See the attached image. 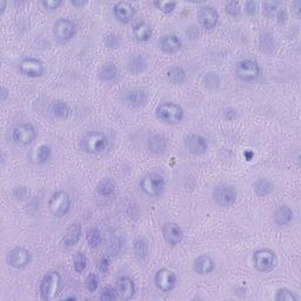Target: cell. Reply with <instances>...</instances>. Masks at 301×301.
Wrapping results in <instances>:
<instances>
[{
	"label": "cell",
	"mask_w": 301,
	"mask_h": 301,
	"mask_svg": "<svg viewBox=\"0 0 301 301\" xmlns=\"http://www.w3.org/2000/svg\"><path fill=\"white\" fill-rule=\"evenodd\" d=\"M71 209V197L66 191H57L48 200V211L53 216L62 218Z\"/></svg>",
	"instance_id": "7"
},
{
	"label": "cell",
	"mask_w": 301,
	"mask_h": 301,
	"mask_svg": "<svg viewBox=\"0 0 301 301\" xmlns=\"http://www.w3.org/2000/svg\"><path fill=\"white\" fill-rule=\"evenodd\" d=\"M163 238L170 246H177L184 239V232L178 223L173 221H167L163 225L162 229Z\"/></svg>",
	"instance_id": "15"
},
{
	"label": "cell",
	"mask_w": 301,
	"mask_h": 301,
	"mask_svg": "<svg viewBox=\"0 0 301 301\" xmlns=\"http://www.w3.org/2000/svg\"><path fill=\"white\" fill-rule=\"evenodd\" d=\"M108 146V138L103 132L90 131L80 139L79 147L87 155H99L104 152Z\"/></svg>",
	"instance_id": "2"
},
{
	"label": "cell",
	"mask_w": 301,
	"mask_h": 301,
	"mask_svg": "<svg viewBox=\"0 0 301 301\" xmlns=\"http://www.w3.org/2000/svg\"><path fill=\"white\" fill-rule=\"evenodd\" d=\"M85 287L90 293L97 292L98 287H99V279H98L96 273H90V274L86 276Z\"/></svg>",
	"instance_id": "41"
},
{
	"label": "cell",
	"mask_w": 301,
	"mask_h": 301,
	"mask_svg": "<svg viewBox=\"0 0 301 301\" xmlns=\"http://www.w3.org/2000/svg\"><path fill=\"white\" fill-rule=\"evenodd\" d=\"M125 103L132 108L143 106L147 101V93L142 90H132L125 94Z\"/></svg>",
	"instance_id": "23"
},
{
	"label": "cell",
	"mask_w": 301,
	"mask_h": 301,
	"mask_svg": "<svg viewBox=\"0 0 301 301\" xmlns=\"http://www.w3.org/2000/svg\"><path fill=\"white\" fill-rule=\"evenodd\" d=\"M65 300H77V296H67L65 297Z\"/></svg>",
	"instance_id": "53"
},
{
	"label": "cell",
	"mask_w": 301,
	"mask_h": 301,
	"mask_svg": "<svg viewBox=\"0 0 301 301\" xmlns=\"http://www.w3.org/2000/svg\"><path fill=\"white\" fill-rule=\"evenodd\" d=\"M37 129L30 122H20L11 129V140L17 146L26 147L37 139Z\"/></svg>",
	"instance_id": "4"
},
{
	"label": "cell",
	"mask_w": 301,
	"mask_h": 301,
	"mask_svg": "<svg viewBox=\"0 0 301 301\" xmlns=\"http://www.w3.org/2000/svg\"><path fill=\"white\" fill-rule=\"evenodd\" d=\"M32 260V254L25 247H15L6 255V262L9 266L20 269L26 267Z\"/></svg>",
	"instance_id": "12"
},
{
	"label": "cell",
	"mask_w": 301,
	"mask_h": 301,
	"mask_svg": "<svg viewBox=\"0 0 301 301\" xmlns=\"http://www.w3.org/2000/svg\"><path fill=\"white\" fill-rule=\"evenodd\" d=\"M51 112L54 117L60 118V119H66V118H68L69 113H71V110H69L68 105L64 103V101L57 100L52 104Z\"/></svg>",
	"instance_id": "34"
},
{
	"label": "cell",
	"mask_w": 301,
	"mask_h": 301,
	"mask_svg": "<svg viewBox=\"0 0 301 301\" xmlns=\"http://www.w3.org/2000/svg\"><path fill=\"white\" fill-rule=\"evenodd\" d=\"M167 148V139L163 134H153L147 140V149L153 155L164 153Z\"/></svg>",
	"instance_id": "24"
},
{
	"label": "cell",
	"mask_w": 301,
	"mask_h": 301,
	"mask_svg": "<svg viewBox=\"0 0 301 301\" xmlns=\"http://www.w3.org/2000/svg\"><path fill=\"white\" fill-rule=\"evenodd\" d=\"M124 247V240L120 236H113L110 239L107 246V254L110 257H117Z\"/></svg>",
	"instance_id": "35"
},
{
	"label": "cell",
	"mask_w": 301,
	"mask_h": 301,
	"mask_svg": "<svg viewBox=\"0 0 301 301\" xmlns=\"http://www.w3.org/2000/svg\"><path fill=\"white\" fill-rule=\"evenodd\" d=\"M245 12H246L247 15L251 17L257 15V3H254V2L245 3Z\"/></svg>",
	"instance_id": "48"
},
{
	"label": "cell",
	"mask_w": 301,
	"mask_h": 301,
	"mask_svg": "<svg viewBox=\"0 0 301 301\" xmlns=\"http://www.w3.org/2000/svg\"><path fill=\"white\" fill-rule=\"evenodd\" d=\"M62 289V278L57 271H50L39 283V295L44 301L57 300Z\"/></svg>",
	"instance_id": "1"
},
{
	"label": "cell",
	"mask_w": 301,
	"mask_h": 301,
	"mask_svg": "<svg viewBox=\"0 0 301 301\" xmlns=\"http://www.w3.org/2000/svg\"><path fill=\"white\" fill-rule=\"evenodd\" d=\"M253 190L258 197H266V195L272 193L273 190H274V186L268 179L259 178L253 183Z\"/></svg>",
	"instance_id": "29"
},
{
	"label": "cell",
	"mask_w": 301,
	"mask_h": 301,
	"mask_svg": "<svg viewBox=\"0 0 301 301\" xmlns=\"http://www.w3.org/2000/svg\"><path fill=\"white\" fill-rule=\"evenodd\" d=\"M234 74L241 82L251 83L257 80L261 74V68L255 60L252 59H243L234 66Z\"/></svg>",
	"instance_id": "6"
},
{
	"label": "cell",
	"mask_w": 301,
	"mask_h": 301,
	"mask_svg": "<svg viewBox=\"0 0 301 301\" xmlns=\"http://www.w3.org/2000/svg\"><path fill=\"white\" fill-rule=\"evenodd\" d=\"M278 258L271 248H260L253 253L254 267L261 273H267L275 267Z\"/></svg>",
	"instance_id": "8"
},
{
	"label": "cell",
	"mask_w": 301,
	"mask_h": 301,
	"mask_svg": "<svg viewBox=\"0 0 301 301\" xmlns=\"http://www.w3.org/2000/svg\"><path fill=\"white\" fill-rule=\"evenodd\" d=\"M198 22L205 30H213L219 22V13L212 6H202L198 11Z\"/></svg>",
	"instance_id": "16"
},
{
	"label": "cell",
	"mask_w": 301,
	"mask_h": 301,
	"mask_svg": "<svg viewBox=\"0 0 301 301\" xmlns=\"http://www.w3.org/2000/svg\"><path fill=\"white\" fill-rule=\"evenodd\" d=\"M156 115L160 121L167 125H178L184 120L185 112L180 105L172 101H165L156 108Z\"/></svg>",
	"instance_id": "3"
},
{
	"label": "cell",
	"mask_w": 301,
	"mask_h": 301,
	"mask_svg": "<svg viewBox=\"0 0 301 301\" xmlns=\"http://www.w3.org/2000/svg\"><path fill=\"white\" fill-rule=\"evenodd\" d=\"M259 43H260V48L264 53L266 54L273 53V51H274L275 48V41H274V37H273L271 33L268 32L261 33Z\"/></svg>",
	"instance_id": "32"
},
{
	"label": "cell",
	"mask_w": 301,
	"mask_h": 301,
	"mask_svg": "<svg viewBox=\"0 0 301 301\" xmlns=\"http://www.w3.org/2000/svg\"><path fill=\"white\" fill-rule=\"evenodd\" d=\"M140 190L149 198H156L163 194L165 190V179L159 173H147L142 179L140 180Z\"/></svg>",
	"instance_id": "5"
},
{
	"label": "cell",
	"mask_w": 301,
	"mask_h": 301,
	"mask_svg": "<svg viewBox=\"0 0 301 301\" xmlns=\"http://www.w3.org/2000/svg\"><path fill=\"white\" fill-rule=\"evenodd\" d=\"M127 67L132 74L138 76L147 68V61L141 54H133L128 58Z\"/></svg>",
	"instance_id": "26"
},
{
	"label": "cell",
	"mask_w": 301,
	"mask_h": 301,
	"mask_svg": "<svg viewBox=\"0 0 301 301\" xmlns=\"http://www.w3.org/2000/svg\"><path fill=\"white\" fill-rule=\"evenodd\" d=\"M215 268V264L213 261V259L207 254L199 255L198 258H195L193 262V269L194 272L199 275H207L209 273H212Z\"/></svg>",
	"instance_id": "20"
},
{
	"label": "cell",
	"mask_w": 301,
	"mask_h": 301,
	"mask_svg": "<svg viewBox=\"0 0 301 301\" xmlns=\"http://www.w3.org/2000/svg\"><path fill=\"white\" fill-rule=\"evenodd\" d=\"M280 6V3H264L262 4V13L266 17H272Z\"/></svg>",
	"instance_id": "45"
},
{
	"label": "cell",
	"mask_w": 301,
	"mask_h": 301,
	"mask_svg": "<svg viewBox=\"0 0 301 301\" xmlns=\"http://www.w3.org/2000/svg\"><path fill=\"white\" fill-rule=\"evenodd\" d=\"M153 5L156 6L157 9L159 10L160 12L165 13V15H170L172 13L174 10L177 8V3L176 2H165V0H156L153 2Z\"/></svg>",
	"instance_id": "40"
},
{
	"label": "cell",
	"mask_w": 301,
	"mask_h": 301,
	"mask_svg": "<svg viewBox=\"0 0 301 301\" xmlns=\"http://www.w3.org/2000/svg\"><path fill=\"white\" fill-rule=\"evenodd\" d=\"M86 239H87V243H89V245L92 248L99 247L101 243H103V236H101L100 230L94 226L91 227V229L87 231Z\"/></svg>",
	"instance_id": "36"
},
{
	"label": "cell",
	"mask_w": 301,
	"mask_h": 301,
	"mask_svg": "<svg viewBox=\"0 0 301 301\" xmlns=\"http://www.w3.org/2000/svg\"><path fill=\"white\" fill-rule=\"evenodd\" d=\"M159 47L165 54H176L183 47V41L177 34H167L160 39Z\"/></svg>",
	"instance_id": "19"
},
{
	"label": "cell",
	"mask_w": 301,
	"mask_h": 301,
	"mask_svg": "<svg viewBox=\"0 0 301 301\" xmlns=\"http://www.w3.org/2000/svg\"><path fill=\"white\" fill-rule=\"evenodd\" d=\"M114 18L121 24H128L134 18L135 10L127 2H119L113 8Z\"/></svg>",
	"instance_id": "18"
},
{
	"label": "cell",
	"mask_w": 301,
	"mask_h": 301,
	"mask_svg": "<svg viewBox=\"0 0 301 301\" xmlns=\"http://www.w3.org/2000/svg\"><path fill=\"white\" fill-rule=\"evenodd\" d=\"M184 145L187 152L193 156H202L207 152V140L200 134H188L184 140Z\"/></svg>",
	"instance_id": "14"
},
{
	"label": "cell",
	"mask_w": 301,
	"mask_h": 301,
	"mask_svg": "<svg viewBox=\"0 0 301 301\" xmlns=\"http://www.w3.org/2000/svg\"><path fill=\"white\" fill-rule=\"evenodd\" d=\"M225 11L231 17H238L241 12L240 4L238 2H229L225 5Z\"/></svg>",
	"instance_id": "43"
},
{
	"label": "cell",
	"mask_w": 301,
	"mask_h": 301,
	"mask_svg": "<svg viewBox=\"0 0 301 301\" xmlns=\"http://www.w3.org/2000/svg\"><path fill=\"white\" fill-rule=\"evenodd\" d=\"M53 34L59 43H69L77 34V25L71 19L60 18L54 23Z\"/></svg>",
	"instance_id": "10"
},
{
	"label": "cell",
	"mask_w": 301,
	"mask_h": 301,
	"mask_svg": "<svg viewBox=\"0 0 301 301\" xmlns=\"http://www.w3.org/2000/svg\"><path fill=\"white\" fill-rule=\"evenodd\" d=\"M115 290H117L119 299L131 300L135 294L134 281L129 276H119L115 281Z\"/></svg>",
	"instance_id": "17"
},
{
	"label": "cell",
	"mask_w": 301,
	"mask_h": 301,
	"mask_svg": "<svg viewBox=\"0 0 301 301\" xmlns=\"http://www.w3.org/2000/svg\"><path fill=\"white\" fill-rule=\"evenodd\" d=\"M167 79L173 85H184L187 80V73L183 67L180 66H172L169 71H167Z\"/></svg>",
	"instance_id": "28"
},
{
	"label": "cell",
	"mask_w": 301,
	"mask_h": 301,
	"mask_svg": "<svg viewBox=\"0 0 301 301\" xmlns=\"http://www.w3.org/2000/svg\"><path fill=\"white\" fill-rule=\"evenodd\" d=\"M294 212L288 205H281L273 213V221L276 226H287L293 221Z\"/></svg>",
	"instance_id": "21"
},
{
	"label": "cell",
	"mask_w": 301,
	"mask_h": 301,
	"mask_svg": "<svg viewBox=\"0 0 301 301\" xmlns=\"http://www.w3.org/2000/svg\"><path fill=\"white\" fill-rule=\"evenodd\" d=\"M133 37L139 43H146L152 37V27L147 23H138L133 26Z\"/></svg>",
	"instance_id": "27"
},
{
	"label": "cell",
	"mask_w": 301,
	"mask_h": 301,
	"mask_svg": "<svg viewBox=\"0 0 301 301\" xmlns=\"http://www.w3.org/2000/svg\"><path fill=\"white\" fill-rule=\"evenodd\" d=\"M83 234V226L82 223L74 222L72 225L68 226L67 231H66L64 237H62V244L65 245L66 247H72L78 243L82 238Z\"/></svg>",
	"instance_id": "22"
},
{
	"label": "cell",
	"mask_w": 301,
	"mask_h": 301,
	"mask_svg": "<svg viewBox=\"0 0 301 301\" xmlns=\"http://www.w3.org/2000/svg\"><path fill=\"white\" fill-rule=\"evenodd\" d=\"M149 246L145 238L140 237L134 241V254L139 260H145L148 255Z\"/></svg>",
	"instance_id": "33"
},
{
	"label": "cell",
	"mask_w": 301,
	"mask_h": 301,
	"mask_svg": "<svg viewBox=\"0 0 301 301\" xmlns=\"http://www.w3.org/2000/svg\"><path fill=\"white\" fill-rule=\"evenodd\" d=\"M87 264H89V260H87L86 255L83 252H78L74 259H73V268H74V271L78 274H83L86 271Z\"/></svg>",
	"instance_id": "37"
},
{
	"label": "cell",
	"mask_w": 301,
	"mask_h": 301,
	"mask_svg": "<svg viewBox=\"0 0 301 301\" xmlns=\"http://www.w3.org/2000/svg\"><path fill=\"white\" fill-rule=\"evenodd\" d=\"M40 5L43 6L45 10L47 11H54V10H58L62 5L61 0H43L40 2Z\"/></svg>",
	"instance_id": "46"
},
{
	"label": "cell",
	"mask_w": 301,
	"mask_h": 301,
	"mask_svg": "<svg viewBox=\"0 0 301 301\" xmlns=\"http://www.w3.org/2000/svg\"><path fill=\"white\" fill-rule=\"evenodd\" d=\"M111 267V258L110 255H104V257L100 258L99 262H98V269H99L100 273L103 274H106V273L110 271Z\"/></svg>",
	"instance_id": "44"
},
{
	"label": "cell",
	"mask_w": 301,
	"mask_h": 301,
	"mask_svg": "<svg viewBox=\"0 0 301 301\" xmlns=\"http://www.w3.org/2000/svg\"><path fill=\"white\" fill-rule=\"evenodd\" d=\"M274 300L275 301H297L299 300V297H297V295H295L292 290L286 288V287H283V288L276 289Z\"/></svg>",
	"instance_id": "38"
},
{
	"label": "cell",
	"mask_w": 301,
	"mask_h": 301,
	"mask_svg": "<svg viewBox=\"0 0 301 301\" xmlns=\"http://www.w3.org/2000/svg\"><path fill=\"white\" fill-rule=\"evenodd\" d=\"M155 285L159 290L169 293L177 286V275L171 269L163 267L159 268L155 274Z\"/></svg>",
	"instance_id": "11"
},
{
	"label": "cell",
	"mask_w": 301,
	"mask_h": 301,
	"mask_svg": "<svg viewBox=\"0 0 301 301\" xmlns=\"http://www.w3.org/2000/svg\"><path fill=\"white\" fill-rule=\"evenodd\" d=\"M118 76V68L117 66L114 64H112V62H107V64H105L101 66L99 68V72H98V77H99V79L101 82H112V80L117 78Z\"/></svg>",
	"instance_id": "30"
},
{
	"label": "cell",
	"mask_w": 301,
	"mask_h": 301,
	"mask_svg": "<svg viewBox=\"0 0 301 301\" xmlns=\"http://www.w3.org/2000/svg\"><path fill=\"white\" fill-rule=\"evenodd\" d=\"M202 84H204L206 89L214 90L220 85V78L219 76L214 72H208L206 73L204 79H202Z\"/></svg>",
	"instance_id": "39"
},
{
	"label": "cell",
	"mask_w": 301,
	"mask_h": 301,
	"mask_svg": "<svg viewBox=\"0 0 301 301\" xmlns=\"http://www.w3.org/2000/svg\"><path fill=\"white\" fill-rule=\"evenodd\" d=\"M51 147L47 145H40L32 150V153H31V160H32L34 164H38V165H43V164H46L48 160L51 159Z\"/></svg>",
	"instance_id": "25"
},
{
	"label": "cell",
	"mask_w": 301,
	"mask_h": 301,
	"mask_svg": "<svg viewBox=\"0 0 301 301\" xmlns=\"http://www.w3.org/2000/svg\"><path fill=\"white\" fill-rule=\"evenodd\" d=\"M293 6H294V11H295V13H296V17L297 18H299L300 17V8H301V2H295L293 4Z\"/></svg>",
	"instance_id": "50"
},
{
	"label": "cell",
	"mask_w": 301,
	"mask_h": 301,
	"mask_svg": "<svg viewBox=\"0 0 301 301\" xmlns=\"http://www.w3.org/2000/svg\"><path fill=\"white\" fill-rule=\"evenodd\" d=\"M99 299L103 301H112V300H117L119 297L115 288H113L112 286H105L103 290H101Z\"/></svg>",
	"instance_id": "42"
},
{
	"label": "cell",
	"mask_w": 301,
	"mask_h": 301,
	"mask_svg": "<svg viewBox=\"0 0 301 301\" xmlns=\"http://www.w3.org/2000/svg\"><path fill=\"white\" fill-rule=\"evenodd\" d=\"M19 72L29 78H39L44 76L45 66L37 58H24L19 64Z\"/></svg>",
	"instance_id": "13"
},
{
	"label": "cell",
	"mask_w": 301,
	"mask_h": 301,
	"mask_svg": "<svg viewBox=\"0 0 301 301\" xmlns=\"http://www.w3.org/2000/svg\"><path fill=\"white\" fill-rule=\"evenodd\" d=\"M71 4L74 6V8H83V6H85L87 3L84 2V0H83V2H77V0H76V2H71Z\"/></svg>",
	"instance_id": "51"
},
{
	"label": "cell",
	"mask_w": 301,
	"mask_h": 301,
	"mask_svg": "<svg viewBox=\"0 0 301 301\" xmlns=\"http://www.w3.org/2000/svg\"><path fill=\"white\" fill-rule=\"evenodd\" d=\"M6 5H8V3H6L5 0H2V2H0V10H2V13H4Z\"/></svg>",
	"instance_id": "52"
},
{
	"label": "cell",
	"mask_w": 301,
	"mask_h": 301,
	"mask_svg": "<svg viewBox=\"0 0 301 301\" xmlns=\"http://www.w3.org/2000/svg\"><path fill=\"white\" fill-rule=\"evenodd\" d=\"M10 96V91L6 89L5 86L2 87V101L4 103V101H6V99H8Z\"/></svg>",
	"instance_id": "49"
},
{
	"label": "cell",
	"mask_w": 301,
	"mask_h": 301,
	"mask_svg": "<svg viewBox=\"0 0 301 301\" xmlns=\"http://www.w3.org/2000/svg\"><path fill=\"white\" fill-rule=\"evenodd\" d=\"M288 19V13H287L286 8H280L276 10V22H278L279 25H283Z\"/></svg>",
	"instance_id": "47"
},
{
	"label": "cell",
	"mask_w": 301,
	"mask_h": 301,
	"mask_svg": "<svg viewBox=\"0 0 301 301\" xmlns=\"http://www.w3.org/2000/svg\"><path fill=\"white\" fill-rule=\"evenodd\" d=\"M97 193L100 195V197H111L112 194L114 193L115 191V183L110 178L107 179L101 180L99 184L97 185Z\"/></svg>",
	"instance_id": "31"
},
{
	"label": "cell",
	"mask_w": 301,
	"mask_h": 301,
	"mask_svg": "<svg viewBox=\"0 0 301 301\" xmlns=\"http://www.w3.org/2000/svg\"><path fill=\"white\" fill-rule=\"evenodd\" d=\"M237 190L232 185L220 184L213 190V199H214L215 204L219 205L220 207L226 208L233 206L237 201Z\"/></svg>",
	"instance_id": "9"
}]
</instances>
